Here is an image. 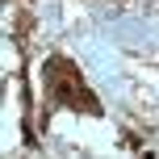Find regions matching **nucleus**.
I'll list each match as a JSON object with an SVG mask.
<instances>
[{"label":"nucleus","mask_w":159,"mask_h":159,"mask_svg":"<svg viewBox=\"0 0 159 159\" xmlns=\"http://www.w3.org/2000/svg\"><path fill=\"white\" fill-rule=\"evenodd\" d=\"M55 109L88 113V117L105 113L71 55H46L42 59V113H55Z\"/></svg>","instance_id":"f257e3e1"}]
</instances>
